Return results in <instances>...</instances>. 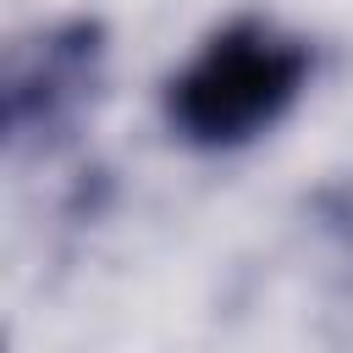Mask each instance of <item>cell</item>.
Segmentation results:
<instances>
[{
    "label": "cell",
    "instance_id": "6da1fadb",
    "mask_svg": "<svg viewBox=\"0 0 353 353\" xmlns=\"http://www.w3.org/2000/svg\"><path fill=\"white\" fill-rule=\"evenodd\" d=\"M309 83V44L270 17H232L165 83V121L193 149H237L276 127Z\"/></svg>",
    "mask_w": 353,
    "mask_h": 353
},
{
    "label": "cell",
    "instance_id": "7a4b0ae2",
    "mask_svg": "<svg viewBox=\"0 0 353 353\" xmlns=\"http://www.w3.org/2000/svg\"><path fill=\"white\" fill-rule=\"evenodd\" d=\"M105 77V28L88 17H66L22 39L6 61V138L11 143H55L77 127L83 105Z\"/></svg>",
    "mask_w": 353,
    "mask_h": 353
}]
</instances>
